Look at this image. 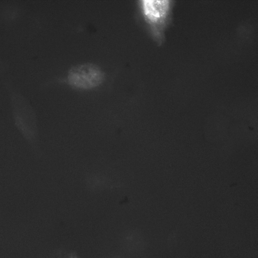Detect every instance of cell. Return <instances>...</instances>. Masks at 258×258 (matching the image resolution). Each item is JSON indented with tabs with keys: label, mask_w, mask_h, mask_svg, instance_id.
Masks as SVG:
<instances>
[{
	"label": "cell",
	"mask_w": 258,
	"mask_h": 258,
	"mask_svg": "<svg viewBox=\"0 0 258 258\" xmlns=\"http://www.w3.org/2000/svg\"><path fill=\"white\" fill-rule=\"evenodd\" d=\"M11 101L15 125L24 138L34 148L38 137L34 111L28 101L20 95H13Z\"/></svg>",
	"instance_id": "6da1fadb"
},
{
	"label": "cell",
	"mask_w": 258,
	"mask_h": 258,
	"mask_svg": "<svg viewBox=\"0 0 258 258\" xmlns=\"http://www.w3.org/2000/svg\"><path fill=\"white\" fill-rule=\"evenodd\" d=\"M104 77V73L98 66L86 62L72 67L68 72L67 79L71 86L88 89L100 85Z\"/></svg>",
	"instance_id": "7a4b0ae2"
},
{
	"label": "cell",
	"mask_w": 258,
	"mask_h": 258,
	"mask_svg": "<svg viewBox=\"0 0 258 258\" xmlns=\"http://www.w3.org/2000/svg\"><path fill=\"white\" fill-rule=\"evenodd\" d=\"M172 6V1H143L144 15L160 37H162L169 23Z\"/></svg>",
	"instance_id": "3957f363"
}]
</instances>
